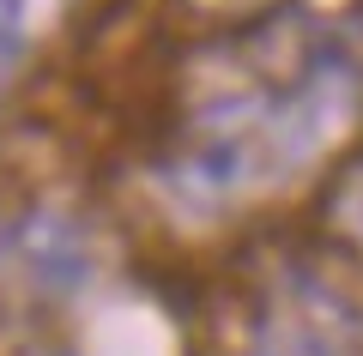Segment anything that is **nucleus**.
<instances>
[{
    "instance_id": "f257e3e1",
    "label": "nucleus",
    "mask_w": 363,
    "mask_h": 356,
    "mask_svg": "<svg viewBox=\"0 0 363 356\" xmlns=\"http://www.w3.org/2000/svg\"><path fill=\"white\" fill-rule=\"evenodd\" d=\"M61 6L67 0H0V61L25 54L30 42L61 18Z\"/></svg>"
}]
</instances>
